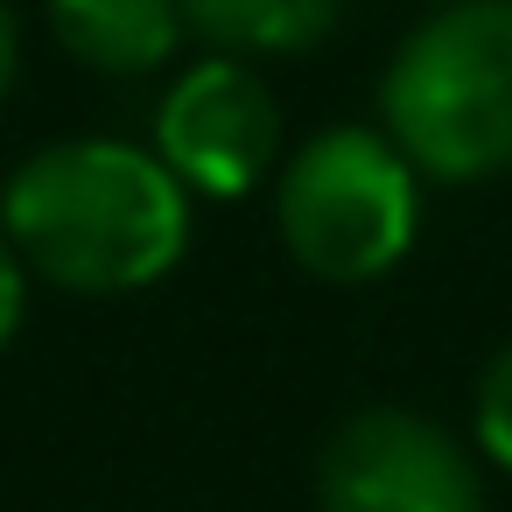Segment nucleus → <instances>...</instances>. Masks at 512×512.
Masks as SVG:
<instances>
[{
	"label": "nucleus",
	"instance_id": "1",
	"mask_svg": "<svg viewBox=\"0 0 512 512\" xmlns=\"http://www.w3.org/2000/svg\"><path fill=\"white\" fill-rule=\"evenodd\" d=\"M0 232L22 267L78 295H127L162 281L190 246V190L155 148L57 141L0 190Z\"/></svg>",
	"mask_w": 512,
	"mask_h": 512
},
{
	"label": "nucleus",
	"instance_id": "2",
	"mask_svg": "<svg viewBox=\"0 0 512 512\" xmlns=\"http://www.w3.org/2000/svg\"><path fill=\"white\" fill-rule=\"evenodd\" d=\"M379 113L386 141L442 183L512 169V0H456L421 22L386 64Z\"/></svg>",
	"mask_w": 512,
	"mask_h": 512
},
{
	"label": "nucleus",
	"instance_id": "3",
	"mask_svg": "<svg viewBox=\"0 0 512 512\" xmlns=\"http://www.w3.org/2000/svg\"><path fill=\"white\" fill-rule=\"evenodd\" d=\"M274 218L309 274L372 281L414 246V218H421L414 162L372 127H330L281 169Z\"/></svg>",
	"mask_w": 512,
	"mask_h": 512
},
{
	"label": "nucleus",
	"instance_id": "4",
	"mask_svg": "<svg viewBox=\"0 0 512 512\" xmlns=\"http://www.w3.org/2000/svg\"><path fill=\"white\" fill-rule=\"evenodd\" d=\"M323 512H484L477 470L463 449L407 407L351 414L316 470Z\"/></svg>",
	"mask_w": 512,
	"mask_h": 512
},
{
	"label": "nucleus",
	"instance_id": "5",
	"mask_svg": "<svg viewBox=\"0 0 512 512\" xmlns=\"http://www.w3.org/2000/svg\"><path fill=\"white\" fill-rule=\"evenodd\" d=\"M274 148H281V113L239 57H211L183 71L155 113V155L183 190L204 197H246L274 169Z\"/></svg>",
	"mask_w": 512,
	"mask_h": 512
},
{
	"label": "nucleus",
	"instance_id": "6",
	"mask_svg": "<svg viewBox=\"0 0 512 512\" xmlns=\"http://www.w3.org/2000/svg\"><path fill=\"white\" fill-rule=\"evenodd\" d=\"M50 29L78 64L106 78H141L169 64L183 36V8L176 0H50Z\"/></svg>",
	"mask_w": 512,
	"mask_h": 512
},
{
	"label": "nucleus",
	"instance_id": "7",
	"mask_svg": "<svg viewBox=\"0 0 512 512\" xmlns=\"http://www.w3.org/2000/svg\"><path fill=\"white\" fill-rule=\"evenodd\" d=\"M183 29L218 43L225 57H295L337 29L344 0H176Z\"/></svg>",
	"mask_w": 512,
	"mask_h": 512
},
{
	"label": "nucleus",
	"instance_id": "8",
	"mask_svg": "<svg viewBox=\"0 0 512 512\" xmlns=\"http://www.w3.org/2000/svg\"><path fill=\"white\" fill-rule=\"evenodd\" d=\"M477 442L512 470V344L491 358V372L477 386Z\"/></svg>",
	"mask_w": 512,
	"mask_h": 512
},
{
	"label": "nucleus",
	"instance_id": "9",
	"mask_svg": "<svg viewBox=\"0 0 512 512\" xmlns=\"http://www.w3.org/2000/svg\"><path fill=\"white\" fill-rule=\"evenodd\" d=\"M22 302H29V267H22L15 239L0 232V344L15 337V323H22Z\"/></svg>",
	"mask_w": 512,
	"mask_h": 512
},
{
	"label": "nucleus",
	"instance_id": "10",
	"mask_svg": "<svg viewBox=\"0 0 512 512\" xmlns=\"http://www.w3.org/2000/svg\"><path fill=\"white\" fill-rule=\"evenodd\" d=\"M8 78H15V15L0 0V92H8Z\"/></svg>",
	"mask_w": 512,
	"mask_h": 512
}]
</instances>
